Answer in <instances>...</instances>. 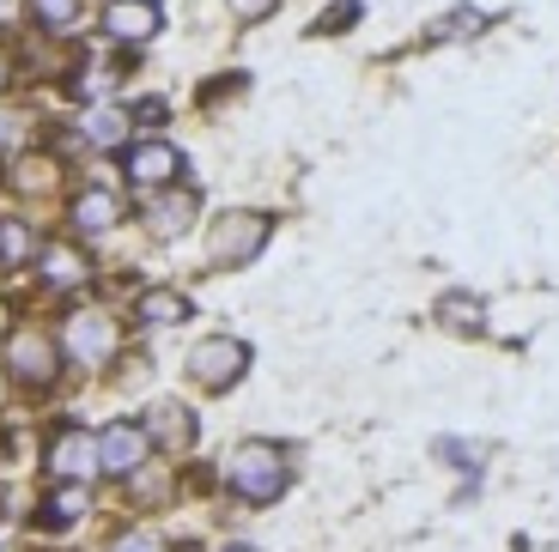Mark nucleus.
I'll return each instance as SVG.
<instances>
[{
    "label": "nucleus",
    "instance_id": "4",
    "mask_svg": "<svg viewBox=\"0 0 559 552\" xmlns=\"http://www.w3.org/2000/svg\"><path fill=\"white\" fill-rule=\"evenodd\" d=\"M61 346H68V359L85 364V371H98L122 352V328H116L110 310H73L68 328H61Z\"/></svg>",
    "mask_w": 559,
    "mask_h": 552
},
{
    "label": "nucleus",
    "instance_id": "7",
    "mask_svg": "<svg viewBox=\"0 0 559 552\" xmlns=\"http://www.w3.org/2000/svg\"><path fill=\"white\" fill-rule=\"evenodd\" d=\"M49 473H61V480H92V473H104L98 468V437L92 431H61L56 443H49Z\"/></svg>",
    "mask_w": 559,
    "mask_h": 552
},
{
    "label": "nucleus",
    "instance_id": "22",
    "mask_svg": "<svg viewBox=\"0 0 559 552\" xmlns=\"http://www.w3.org/2000/svg\"><path fill=\"white\" fill-rule=\"evenodd\" d=\"M13 182L19 189H56V165H49V158H25V165L13 170Z\"/></svg>",
    "mask_w": 559,
    "mask_h": 552
},
{
    "label": "nucleus",
    "instance_id": "21",
    "mask_svg": "<svg viewBox=\"0 0 559 552\" xmlns=\"http://www.w3.org/2000/svg\"><path fill=\"white\" fill-rule=\"evenodd\" d=\"M31 7H37V19L49 31H68L73 19H80V0H31Z\"/></svg>",
    "mask_w": 559,
    "mask_h": 552
},
{
    "label": "nucleus",
    "instance_id": "10",
    "mask_svg": "<svg viewBox=\"0 0 559 552\" xmlns=\"http://www.w3.org/2000/svg\"><path fill=\"white\" fill-rule=\"evenodd\" d=\"M158 25H165L158 0H110V7H104V31H110L116 43H146Z\"/></svg>",
    "mask_w": 559,
    "mask_h": 552
},
{
    "label": "nucleus",
    "instance_id": "29",
    "mask_svg": "<svg viewBox=\"0 0 559 552\" xmlns=\"http://www.w3.org/2000/svg\"><path fill=\"white\" fill-rule=\"evenodd\" d=\"M0 85H7V61H0Z\"/></svg>",
    "mask_w": 559,
    "mask_h": 552
},
{
    "label": "nucleus",
    "instance_id": "24",
    "mask_svg": "<svg viewBox=\"0 0 559 552\" xmlns=\"http://www.w3.org/2000/svg\"><path fill=\"white\" fill-rule=\"evenodd\" d=\"M116 552H165V540H158V535H122V540H116Z\"/></svg>",
    "mask_w": 559,
    "mask_h": 552
},
{
    "label": "nucleus",
    "instance_id": "16",
    "mask_svg": "<svg viewBox=\"0 0 559 552\" xmlns=\"http://www.w3.org/2000/svg\"><path fill=\"white\" fill-rule=\"evenodd\" d=\"M37 255V231L25 219H0V267H19Z\"/></svg>",
    "mask_w": 559,
    "mask_h": 552
},
{
    "label": "nucleus",
    "instance_id": "18",
    "mask_svg": "<svg viewBox=\"0 0 559 552\" xmlns=\"http://www.w3.org/2000/svg\"><path fill=\"white\" fill-rule=\"evenodd\" d=\"M80 516H85V492H80L73 480L61 485L49 504H43V523H49V528H68V523H80Z\"/></svg>",
    "mask_w": 559,
    "mask_h": 552
},
{
    "label": "nucleus",
    "instance_id": "13",
    "mask_svg": "<svg viewBox=\"0 0 559 552\" xmlns=\"http://www.w3.org/2000/svg\"><path fill=\"white\" fill-rule=\"evenodd\" d=\"M73 225H80L85 237H92V231H116V225H122V201L104 194V189H85L80 201H73Z\"/></svg>",
    "mask_w": 559,
    "mask_h": 552
},
{
    "label": "nucleus",
    "instance_id": "12",
    "mask_svg": "<svg viewBox=\"0 0 559 552\" xmlns=\"http://www.w3.org/2000/svg\"><path fill=\"white\" fill-rule=\"evenodd\" d=\"M80 134L110 153V146H122V140H128V116L116 110V104H85V110H80Z\"/></svg>",
    "mask_w": 559,
    "mask_h": 552
},
{
    "label": "nucleus",
    "instance_id": "8",
    "mask_svg": "<svg viewBox=\"0 0 559 552\" xmlns=\"http://www.w3.org/2000/svg\"><path fill=\"white\" fill-rule=\"evenodd\" d=\"M177 170H182V153L170 140H140L128 153V182H140V189H165V182H177Z\"/></svg>",
    "mask_w": 559,
    "mask_h": 552
},
{
    "label": "nucleus",
    "instance_id": "28",
    "mask_svg": "<svg viewBox=\"0 0 559 552\" xmlns=\"http://www.w3.org/2000/svg\"><path fill=\"white\" fill-rule=\"evenodd\" d=\"M0 328H7V304H0Z\"/></svg>",
    "mask_w": 559,
    "mask_h": 552
},
{
    "label": "nucleus",
    "instance_id": "27",
    "mask_svg": "<svg viewBox=\"0 0 559 552\" xmlns=\"http://www.w3.org/2000/svg\"><path fill=\"white\" fill-rule=\"evenodd\" d=\"M225 552H255V547H225Z\"/></svg>",
    "mask_w": 559,
    "mask_h": 552
},
{
    "label": "nucleus",
    "instance_id": "14",
    "mask_svg": "<svg viewBox=\"0 0 559 552\" xmlns=\"http://www.w3.org/2000/svg\"><path fill=\"white\" fill-rule=\"evenodd\" d=\"M438 322L450 334H480L487 328V304H480L475 291H450V298H438Z\"/></svg>",
    "mask_w": 559,
    "mask_h": 552
},
{
    "label": "nucleus",
    "instance_id": "9",
    "mask_svg": "<svg viewBox=\"0 0 559 552\" xmlns=\"http://www.w3.org/2000/svg\"><path fill=\"white\" fill-rule=\"evenodd\" d=\"M146 437L153 443H165V449H195V413H189V407H182V400H153V407H146Z\"/></svg>",
    "mask_w": 559,
    "mask_h": 552
},
{
    "label": "nucleus",
    "instance_id": "11",
    "mask_svg": "<svg viewBox=\"0 0 559 552\" xmlns=\"http://www.w3.org/2000/svg\"><path fill=\"white\" fill-rule=\"evenodd\" d=\"M189 225H195V194H182V189L158 194L153 207H146V231L153 237H182Z\"/></svg>",
    "mask_w": 559,
    "mask_h": 552
},
{
    "label": "nucleus",
    "instance_id": "5",
    "mask_svg": "<svg viewBox=\"0 0 559 552\" xmlns=\"http://www.w3.org/2000/svg\"><path fill=\"white\" fill-rule=\"evenodd\" d=\"M7 371L25 388H49L61 371V346H49V334H37V328H19L13 340H7Z\"/></svg>",
    "mask_w": 559,
    "mask_h": 552
},
{
    "label": "nucleus",
    "instance_id": "23",
    "mask_svg": "<svg viewBox=\"0 0 559 552\" xmlns=\"http://www.w3.org/2000/svg\"><path fill=\"white\" fill-rule=\"evenodd\" d=\"M353 19H359V0H341V7H335V13H329V19H322V37H329V31H347L353 25Z\"/></svg>",
    "mask_w": 559,
    "mask_h": 552
},
{
    "label": "nucleus",
    "instance_id": "17",
    "mask_svg": "<svg viewBox=\"0 0 559 552\" xmlns=\"http://www.w3.org/2000/svg\"><path fill=\"white\" fill-rule=\"evenodd\" d=\"M189 316V298L182 291H146L140 298V322H153V328H170V322Z\"/></svg>",
    "mask_w": 559,
    "mask_h": 552
},
{
    "label": "nucleus",
    "instance_id": "26",
    "mask_svg": "<svg viewBox=\"0 0 559 552\" xmlns=\"http://www.w3.org/2000/svg\"><path fill=\"white\" fill-rule=\"evenodd\" d=\"M19 13V0H0V19H13Z\"/></svg>",
    "mask_w": 559,
    "mask_h": 552
},
{
    "label": "nucleus",
    "instance_id": "1",
    "mask_svg": "<svg viewBox=\"0 0 559 552\" xmlns=\"http://www.w3.org/2000/svg\"><path fill=\"white\" fill-rule=\"evenodd\" d=\"M225 485L243 497V504H274L286 485H293V461H286V449L280 443H238L231 449V461H225Z\"/></svg>",
    "mask_w": 559,
    "mask_h": 552
},
{
    "label": "nucleus",
    "instance_id": "19",
    "mask_svg": "<svg viewBox=\"0 0 559 552\" xmlns=\"http://www.w3.org/2000/svg\"><path fill=\"white\" fill-rule=\"evenodd\" d=\"M128 485H134V504H165L170 497V473L165 468H134Z\"/></svg>",
    "mask_w": 559,
    "mask_h": 552
},
{
    "label": "nucleus",
    "instance_id": "15",
    "mask_svg": "<svg viewBox=\"0 0 559 552\" xmlns=\"http://www.w3.org/2000/svg\"><path fill=\"white\" fill-rule=\"evenodd\" d=\"M43 279H49L56 291L80 286V279H85V255H80V249H68V243H49V249H43Z\"/></svg>",
    "mask_w": 559,
    "mask_h": 552
},
{
    "label": "nucleus",
    "instance_id": "2",
    "mask_svg": "<svg viewBox=\"0 0 559 552\" xmlns=\"http://www.w3.org/2000/svg\"><path fill=\"white\" fill-rule=\"evenodd\" d=\"M267 231H274V219H267V213H250V207L219 213V219H213V231H207V267H243L255 249L267 243Z\"/></svg>",
    "mask_w": 559,
    "mask_h": 552
},
{
    "label": "nucleus",
    "instance_id": "3",
    "mask_svg": "<svg viewBox=\"0 0 559 552\" xmlns=\"http://www.w3.org/2000/svg\"><path fill=\"white\" fill-rule=\"evenodd\" d=\"M243 371H250V346L231 340V334H207V340L189 346V383L207 388V395H225L238 388Z\"/></svg>",
    "mask_w": 559,
    "mask_h": 552
},
{
    "label": "nucleus",
    "instance_id": "6",
    "mask_svg": "<svg viewBox=\"0 0 559 552\" xmlns=\"http://www.w3.org/2000/svg\"><path fill=\"white\" fill-rule=\"evenodd\" d=\"M146 456H153V437H146V425H134V419H116V425L98 431V468L104 473H134L146 468Z\"/></svg>",
    "mask_w": 559,
    "mask_h": 552
},
{
    "label": "nucleus",
    "instance_id": "20",
    "mask_svg": "<svg viewBox=\"0 0 559 552\" xmlns=\"http://www.w3.org/2000/svg\"><path fill=\"white\" fill-rule=\"evenodd\" d=\"M25 134H31V116L13 110V104H0V153H19Z\"/></svg>",
    "mask_w": 559,
    "mask_h": 552
},
{
    "label": "nucleus",
    "instance_id": "25",
    "mask_svg": "<svg viewBox=\"0 0 559 552\" xmlns=\"http://www.w3.org/2000/svg\"><path fill=\"white\" fill-rule=\"evenodd\" d=\"M238 13H243V19H262V13H267V0H238Z\"/></svg>",
    "mask_w": 559,
    "mask_h": 552
}]
</instances>
